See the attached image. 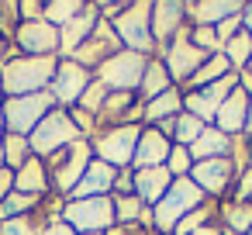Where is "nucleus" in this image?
Here are the masks:
<instances>
[{
    "label": "nucleus",
    "mask_w": 252,
    "mask_h": 235,
    "mask_svg": "<svg viewBox=\"0 0 252 235\" xmlns=\"http://www.w3.org/2000/svg\"><path fill=\"white\" fill-rule=\"evenodd\" d=\"M59 56H18V49H7V59L0 63V94L4 97H28L49 90L56 76Z\"/></svg>",
    "instance_id": "nucleus-1"
},
{
    "label": "nucleus",
    "mask_w": 252,
    "mask_h": 235,
    "mask_svg": "<svg viewBox=\"0 0 252 235\" xmlns=\"http://www.w3.org/2000/svg\"><path fill=\"white\" fill-rule=\"evenodd\" d=\"M204 201H207V197L200 194V187H197L190 176H180V180L169 183L166 197L149 211V228H152L156 235H173V228H176L190 211H197Z\"/></svg>",
    "instance_id": "nucleus-2"
},
{
    "label": "nucleus",
    "mask_w": 252,
    "mask_h": 235,
    "mask_svg": "<svg viewBox=\"0 0 252 235\" xmlns=\"http://www.w3.org/2000/svg\"><path fill=\"white\" fill-rule=\"evenodd\" d=\"M94 163V149H90V138H80L66 149H59L56 156L45 159V169H49V183H52V194L59 197H69L73 187L80 183V176L87 173V166Z\"/></svg>",
    "instance_id": "nucleus-3"
},
{
    "label": "nucleus",
    "mask_w": 252,
    "mask_h": 235,
    "mask_svg": "<svg viewBox=\"0 0 252 235\" xmlns=\"http://www.w3.org/2000/svg\"><path fill=\"white\" fill-rule=\"evenodd\" d=\"M121 49L156 56V38H152V0H131L121 18L111 21Z\"/></svg>",
    "instance_id": "nucleus-4"
},
{
    "label": "nucleus",
    "mask_w": 252,
    "mask_h": 235,
    "mask_svg": "<svg viewBox=\"0 0 252 235\" xmlns=\"http://www.w3.org/2000/svg\"><path fill=\"white\" fill-rule=\"evenodd\" d=\"M142 128H145V125H111V128H97V135L90 138L94 159H100V163H107V166H114V169L131 166Z\"/></svg>",
    "instance_id": "nucleus-5"
},
{
    "label": "nucleus",
    "mask_w": 252,
    "mask_h": 235,
    "mask_svg": "<svg viewBox=\"0 0 252 235\" xmlns=\"http://www.w3.org/2000/svg\"><path fill=\"white\" fill-rule=\"evenodd\" d=\"M80 138H83L80 128L73 125L69 111H63V107H52V111L38 121V128L28 135L32 152H35L38 159H49V156H56L59 149H66V145H73V142H80Z\"/></svg>",
    "instance_id": "nucleus-6"
},
{
    "label": "nucleus",
    "mask_w": 252,
    "mask_h": 235,
    "mask_svg": "<svg viewBox=\"0 0 252 235\" xmlns=\"http://www.w3.org/2000/svg\"><path fill=\"white\" fill-rule=\"evenodd\" d=\"M63 221L76 235H104L114 228V197H87V201H66Z\"/></svg>",
    "instance_id": "nucleus-7"
},
{
    "label": "nucleus",
    "mask_w": 252,
    "mask_h": 235,
    "mask_svg": "<svg viewBox=\"0 0 252 235\" xmlns=\"http://www.w3.org/2000/svg\"><path fill=\"white\" fill-rule=\"evenodd\" d=\"M187 32H190V25H187V28H183V32H180L169 45L156 49V56L166 63V73H169L173 87H180V90L190 83V76H193V73L204 66V59H207V56H204V52L190 42V35H187Z\"/></svg>",
    "instance_id": "nucleus-8"
},
{
    "label": "nucleus",
    "mask_w": 252,
    "mask_h": 235,
    "mask_svg": "<svg viewBox=\"0 0 252 235\" xmlns=\"http://www.w3.org/2000/svg\"><path fill=\"white\" fill-rule=\"evenodd\" d=\"M149 59H152V56H142V52H128V49H121V52H114V56H111L94 76H97L107 90L135 94L138 83H142V73H145Z\"/></svg>",
    "instance_id": "nucleus-9"
},
{
    "label": "nucleus",
    "mask_w": 252,
    "mask_h": 235,
    "mask_svg": "<svg viewBox=\"0 0 252 235\" xmlns=\"http://www.w3.org/2000/svg\"><path fill=\"white\" fill-rule=\"evenodd\" d=\"M56 107L52 94L42 90V94H28V97H4V121H7V132L14 135H32L38 128V121Z\"/></svg>",
    "instance_id": "nucleus-10"
},
{
    "label": "nucleus",
    "mask_w": 252,
    "mask_h": 235,
    "mask_svg": "<svg viewBox=\"0 0 252 235\" xmlns=\"http://www.w3.org/2000/svg\"><path fill=\"white\" fill-rule=\"evenodd\" d=\"M190 180L200 187V194H204L207 201H218V204H221V201H231V190H235L238 173H235L231 159H228V156H221V159H204V163H193Z\"/></svg>",
    "instance_id": "nucleus-11"
},
{
    "label": "nucleus",
    "mask_w": 252,
    "mask_h": 235,
    "mask_svg": "<svg viewBox=\"0 0 252 235\" xmlns=\"http://www.w3.org/2000/svg\"><path fill=\"white\" fill-rule=\"evenodd\" d=\"M90 83H94V73H90V69H83V66L73 63V59H59L56 76H52V83H49V94H52L56 107L69 111V107L80 104V97H83V90H87Z\"/></svg>",
    "instance_id": "nucleus-12"
},
{
    "label": "nucleus",
    "mask_w": 252,
    "mask_h": 235,
    "mask_svg": "<svg viewBox=\"0 0 252 235\" xmlns=\"http://www.w3.org/2000/svg\"><path fill=\"white\" fill-rule=\"evenodd\" d=\"M235 87H238V73H231V76H224V80H218L211 87H200V90H183V111L200 118L204 125H214L218 107L228 101V94Z\"/></svg>",
    "instance_id": "nucleus-13"
},
{
    "label": "nucleus",
    "mask_w": 252,
    "mask_h": 235,
    "mask_svg": "<svg viewBox=\"0 0 252 235\" xmlns=\"http://www.w3.org/2000/svg\"><path fill=\"white\" fill-rule=\"evenodd\" d=\"M11 45L18 56H59V28L49 21H18Z\"/></svg>",
    "instance_id": "nucleus-14"
},
{
    "label": "nucleus",
    "mask_w": 252,
    "mask_h": 235,
    "mask_svg": "<svg viewBox=\"0 0 252 235\" xmlns=\"http://www.w3.org/2000/svg\"><path fill=\"white\" fill-rule=\"evenodd\" d=\"M114 52H121V42H118V35H114V28H111V21H100L97 25V32L69 56L73 63H80L83 69H90V73H97Z\"/></svg>",
    "instance_id": "nucleus-15"
},
{
    "label": "nucleus",
    "mask_w": 252,
    "mask_h": 235,
    "mask_svg": "<svg viewBox=\"0 0 252 235\" xmlns=\"http://www.w3.org/2000/svg\"><path fill=\"white\" fill-rule=\"evenodd\" d=\"M187 28V4L183 0H152V38L156 49L169 45Z\"/></svg>",
    "instance_id": "nucleus-16"
},
{
    "label": "nucleus",
    "mask_w": 252,
    "mask_h": 235,
    "mask_svg": "<svg viewBox=\"0 0 252 235\" xmlns=\"http://www.w3.org/2000/svg\"><path fill=\"white\" fill-rule=\"evenodd\" d=\"M242 0H187V25L190 28H218L224 18L242 14Z\"/></svg>",
    "instance_id": "nucleus-17"
},
{
    "label": "nucleus",
    "mask_w": 252,
    "mask_h": 235,
    "mask_svg": "<svg viewBox=\"0 0 252 235\" xmlns=\"http://www.w3.org/2000/svg\"><path fill=\"white\" fill-rule=\"evenodd\" d=\"M97 25H100L97 4H87L83 14H76L69 25H63V28H59V59H69V56L97 32Z\"/></svg>",
    "instance_id": "nucleus-18"
},
{
    "label": "nucleus",
    "mask_w": 252,
    "mask_h": 235,
    "mask_svg": "<svg viewBox=\"0 0 252 235\" xmlns=\"http://www.w3.org/2000/svg\"><path fill=\"white\" fill-rule=\"evenodd\" d=\"M173 152V142L159 132V128H142L138 135V145H135V159H131V169H152V166H166Z\"/></svg>",
    "instance_id": "nucleus-19"
},
{
    "label": "nucleus",
    "mask_w": 252,
    "mask_h": 235,
    "mask_svg": "<svg viewBox=\"0 0 252 235\" xmlns=\"http://www.w3.org/2000/svg\"><path fill=\"white\" fill-rule=\"evenodd\" d=\"M114 176H118V169H114V166H107V163L94 159V163L87 166V173L80 176V183L73 187V194H69L66 201H87V197H111V190H114Z\"/></svg>",
    "instance_id": "nucleus-20"
},
{
    "label": "nucleus",
    "mask_w": 252,
    "mask_h": 235,
    "mask_svg": "<svg viewBox=\"0 0 252 235\" xmlns=\"http://www.w3.org/2000/svg\"><path fill=\"white\" fill-rule=\"evenodd\" d=\"M245 118H249V97L235 87V90L228 94V101L218 107V114H214V128L224 132L228 138H238V135L245 132Z\"/></svg>",
    "instance_id": "nucleus-21"
},
{
    "label": "nucleus",
    "mask_w": 252,
    "mask_h": 235,
    "mask_svg": "<svg viewBox=\"0 0 252 235\" xmlns=\"http://www.w3.org/2000/svg\"><path fill=\"white\" fill-rule=\"evenodd\" d=\"M169 183H173V176H169V169L166 166H152V169H135V197L152 211L162 197H166V190H169Z\"/></svg>",
    "instance_id": "nucleus-22"
},
{
    "label": "nucleus",
    "mask_w": 252,
    "mask_h": 235,
    "mask_svg": "<svg viewBox=\"0 0 252 235\" xmlns=\"http://www.w3.org/2000/svg\"><path fill=\"white\" fill-rule=\"evenodd\" d=\"M14 190L18 194H32V197H49L52 194V183H49L45 159L32 156L21 169H14Z\"/></svg>",
    "instance_id": "nucleus-23"
},
{
    "label": "nucleus",
    "mask_w": 252,
    "mask_h": 235,
    "mask_svg": "<svg viewBox=\"0 0 252 235\" xmlns=\"http://www.w3.org/2000/svg\"><path fill=\"white\" fill-rule=\"evenodd\" d=\"M221 156H231V138L224 132H218L214 125H204V132L190 145V159L204 163V159H221Z\"/></svg>",
    "instance_id": "nucleus-24"
},
{
    "label": "nucleus",
    "mask_w": 252,
    "mask_h": 235,
    "mask_svg": "<svg viewBox=\"0 0 252 235\" xmlns=\"http://www.w3.org/2000/svg\"><path fill=\"white\" fill-rule=\"evenodd\" d=\"M142 107H145L142 125L156 128V125H162V121H169V118H176V114L183 111V90H180V87H169L166 94H159L156 101H149V104H142Z\"/></svg>",
    "instance_id": "nucleus-25"
},
{
    "label": "nucleus",
    "mask_w": 252,
    "mask_h": 235,
    "mask_svg": "<svg viewBox=\"0 0 252 235\" xmlns=\"http://www.w3.org/2000/svg\"><path fill=\"white\" fill-rule=\"evenodd\" d=\"M173 87V80H169V73H166V63L159 59V56H152L149 59V66H145V73H142V83H138V101L142 104H149V101H156L159 94H166Z\"/></svg>",
    "instance_id": "nucleus-26"
},
{
    "label": "nucleus",
    "mask_w": 252,
    "mask_h": 235,
    "mask_svg": "<svg viewBox=\"0 0 252 235\" xmlns=\"http://www.w3.org/2000/svg\"><path fill=\"white\" fill-rule=\"evenodd\" d=\"M218 225L235 232V235H249V228H252V201H221Z\"/></svg>",
    "instance_id": "nucleus-27"
},
{
    "label": "nucleus",
    "mask_w": 252,
    "mask_h": 235,
    "mask_svg": "<svg viewBox=\"0 0 252 235\" xmlns=\"http://www.w3.org/2000/svg\"><path fill=\"white\" fill-rule=\"evenodd\" d=\"M235 69H231V63L224 59V52H218V56H207L204 59V66L190 76V83L183 87V90H200V87H211V83H218V80H224V76H231Z\"/></svg>",
    "instance_id": "nucleus-28"
},
{
    "label": "nucleus",
    "mask_w": 252,
    "mask_h": 235,
    "mask_svg": "<svg viewBox=\"0 0 252 235\" xmlns=\"http://www.w3.org/2000/svg\"><path fill=\"white\" fill-rule=\"evenodd\" d=\"M114 225H149V207L135 194L114 197Z\"/></svg>",
    "instance_id": "nucleus-29"
},
{
    "label": "nucleus",
    "mask_w": 252,
    "mask_h": 235,
    "mask_svg": "<svg viewBox=\"0 0 252 235\" xmlns=\"http://www.w3.org/2000/svg\"><path fill=\"white\" fill-rule=\"evenodd\" d=\"M32 156H35V152H32L28 135H14V132L4 135V166H7V169H21Z\"/></svg>",
    "instance_id": "nucleus-30"
},
{
    "label": "nucleus",
    "mask_w": 252,
    "mask_h": 235,
    "mask_svg": "<svg viewBox=\"0 0 252 235\" xmlns=\"http://www.w3.org/2000/svg\"><path fill=\"white\" fill-rule=\"evenodd\" d=\"M45 197H32V194H7L4 201H0V221H11V218H25V214H32L38 204H42Z\"/></svg>",
    "instance_id": "nucleus-31"
},
{
    "label": "nucleus",
    "mask_w": 252,
    "mask_h": 235,
    "mask_svg": "<svg viewBox=\"0 0 252 235\" xmlns=\"http://www.w3.org/2000/svg\"><path fill=\"white\" fill-rule=\"evenodd\" d=\"M83 0H45V21L52 25V28H63V25H69L76 14H83Z\"/></svg>",
    "instance_id": "nucleus-32"
},
{
    "label": "nucleus",
    "mask_w": 252,
    "mask_h": 235,
    "mask_svg": "<svg viewBox=\"0 0 252 235\" xmlns=\"http://www.w3.org/2000/svg\"><path fill=\"white\" fill-rule=\"evenodd\" d=\"M221 52H224V59L231 63V69L242 73V69L249 66V59H252V38H249V32H238Z\"/></svg>",
    "instance_id": "nucleus-33"
},
{
    "label": "nucleus",
    "mask_w": 252,
    "mask_h": 235,
    "mask_svg": "<svg viewBox=\"0 0 252 235\" xmlns=\"http://www.w3.org/2000/svg\"><path fill=\"white\" fill-rule=\"evenodd\" d=\"M107 94H111V90H107V87H104V83L94 76V83L83 90V97H80V104H76V107L97 118V114H100V107H104V101H107Z\"/></svg>",
    "instance_id": "nucleus-34"
},
{
    "label": "nucleus",
    "mask_w": 252,
    "mask_h": 235,
    "mask_svg": "<svg viewBox=\"0 0 252 235\" xmlns=\"http://www.w3.org/2000/svg\"><path fill=\"white\" fill-rule=\"evenodd\" d=\"M166 169H169V176H173V180H180V176H190V169H193L190 149H183V145H173V152H169V159H166Z\"/></svg>",
    "instance_id": "nucleus-35"
},
{
    "label": "nucleus",
    "mask_w": 252,
    "mask_h": 235,
    "mask_svg": "<svg viewBox=\"0 0 252 235\" xmlns=\"http://www.w3.org/2000/svg\"><path fill=\"white\" fill-rule=\"evenodd\" d=\"M187 35H190V42H193L204 56H218V52H221V42H218V32H214V28H190Z\"/></svg>",
    "instance_id": "nucleus-36"
},
{
    "label": "nucleus",
    "mask_w": 252,
    "mask_h": 235,
    "mask_svg": "<svg viewBox=\"0 0 252 235\" xmlns=\"http://www.w3.org/2000/svg\"><path fill=\"white\" fill-rule=\"evenodd\" d=\"M18 21H45V0H18Z\"/></svg>",
    "instance_id": "nucleus-37"
},
{
    "label": "nucleus",
    "mask_w": 252,
    "mask_h": 235,
    "mask_svg": "<svg viewBox=\"0 0 252 235\" xmlns=\"http://www.w3.org/2000/svg\"><path fill=\"white\" fill-rule=\"evenodd\" d=\"M128 194H135V169H131V166H125V169H118V176H114V190H111V197H128Z\"/></svg>",
    "instance_id": "nucleus-38"
},
{
    "label": "nucleus",
    "mask_w": 252,
    "mask_h": 235,
    "mask_svg": "<svg viewBox=\"0 0 252 235\" xmlns=\"http://www.w3.org/2000/svg\"><path fill=\"white\" fill-rule=\"evenodd\" d=\"M214 32H218V42H221V49H224V45H228V42H231V38L242 32V14H231V18H224V21H221Z\"/></svg>",
    "instance_id": "nucleus-39"
},
{
    "label": "nucleus",
    "mask_w": 252,
    "mask_h": 235,
    "mask_svg": "<svg viewBox=\"0 0 252 235\" xmlns=\"http://www.w3.org/2000/svg\"><path fill=\"white\" fill-rule=\"evenodd\" d=\"M231 201H252V166L238 173L235 190H231Z\"/></svg>",
    "instance_id": "nucleus-40"
},
{
    "label": "nucleus",
    "mask_w": 252,
    "mask_h": 235,
    "mask_svg": "<svg viewBox=\"0 0 252 235\" xmlns=\"http://www.w3.org/2000/svg\"><path fill=\"white\" fill-rule=\"evenodd\" d=\"M104 235H152V228H149V225H114V228L104 232Z\"/></svg>",
    "instance_id": "nucleus-41"
},
{
    "label": "nucleus",
    "mask_w": 252,
    "mask_h": 235,
    "mask_svg": "<svg viewBox=\"0 0 252 235\" xmlns=\"http://www.w3.org/2000/svg\"><path fill=\"white\" fill-rule=\"evenodd\" d=\"M7 194H14V169L0 166V201H4Z\"/></svg>",
    "instance_id": "nucleus-42"
},
{
    "label": "nucleus",
    "mask_w": 252,
    "mask_h": 235,
    "mask_svg": "<svg viewBox=\"0 0 252 235\" xmlns=\"http://www.w3.org/2000/svg\"><path fill=\"white\" fill-rule=\"evenodd\" d=\"M42 235H76V232H73V228H69L66 221H56V225H49V228H45Z\"/></svg>",
    "instance_id": "nucleus-43"
},
{
    "label": "nucleus",
    "mask_w": 252,
    "mask_h": 235,
    "mask_svg": "<svg viewBox=\"0 0 252 235\" xmlns=\"http://www.w3.org/2000/svg\"><path fill=\"white\" fill-rule=\"evenodd\" d=\"M242 32H249V38H252V4L242 7Z\"/></svg>",
    "instance_id": "nucleus-44"
},
{
    "label": "nucleus",
    "mask_w": 252,
    "mask_h": 235,
    "mask_svg": "<svg viewBox=\"0 0 252 235\" xmlns=\"http://www.w3.org/2000/svg\"><path fill=\"white\" fill-rule=\"evenodd\" d=\"M193 235H221V225L214 221V225H204V228H197Z\"/></svg>",
    "instance_id": "nucleus-45"
},
{
    "label": "nucleus",
    "mask_w": 252,
    "mask_h": 235,
    "mask_svg": "<svg viewBox=\"0 0 252 235\" xmlns=\"http://www.w3.org/2000/svg\"><path fill=\"white\" fill-rule=\"evenodd\" d=\"M242 138L252 142V101H249V118H245V132H242Z\"/></svg>",
    "instance_id": "nucleus-46"
},
{
    "label": "nucleus",
    "mask_w": 252,
    "mask_h": 235,
    "mask_svg": "<svg viewBox=\"0 0 252 235\" xmlns=\"http://www.w3.org/2000/svg\"><path fill=\"white\" fill-rule=\"evenodd\" d=\"M7 49H11V42H7L4 35H0V63H4V59H7Z\"/></svg>",
    "instance_id": "nucleus-47"
},
{
    "label": "nucleus",
    "mask_w": 252,
    "mask_h": 235,
    "mask_svg": "<svg viewBox=\"0 0 252 235\" xmlns=\"http://www.w3.org/2000/svg\"><path fill=\"white\" fill-rule=\"evenodd\" d=\"M7 135V121H4V101H0V138Z\"/></svg>",
    "instance_id": "nucleus-48"
},
{
    "label": "nucleus",
    "mask_w": 252,
    "mask_h": 235,
    "mask_svg": "<svg viewBox=\"0 0 252 235\" xmlns=\"http://www.w3.org/2000/svg\"><path fill=\"white\" fill-rule=\"evenodd\" d=\"M0 166H4V138H0Z\"/></svg>",
    "instance_id": "nucleus-49"
},
{
    "label": "nucleus",
    "mask_w": 252,
    "mask_h": 235,
    "mask_svg": "<svg viewBox=\"0 0 252 235\" xmlns=\"http://www.w3.org/2000/svg\"><path fill=\"white\" fill-rule=\"evenodd\" d=\"M245 69H249V73H252V59H249V66H245Z\"/></svg>",
    "instance_id": "nucleus-50"
},
{
    "label": "nucleus",
    "mask_w": 252,
    "mask_h": 235,
    "mask_svg": "<svg viewBox=\"0 0 252 235\" xmlns=\"http://www.w3.org/2000/svg\"><path fill=\"white\" fill-rule=\"evenodd\" d=\"M0 101H4V94H0Z\"/></svg>",
    "instance_id": "nucleus-51"
},
{
    "label": "nucleus",
    "mask_w": 252,
    "mask_h": 235,
    "mask_svg": "<svg viewBox=\"0 0 252 235\" xmlns=\"http://www.w3.org/2000/svg\"><path fill=\"white\" fill-rule=\"evenodd\" d=\"M249 235H252V228H249Z\"/></svg>",
    "instance_id": "nucleus-52"
},
{
    "label": "nucleus",
    "mask_w": 252,
    "mask_h": 235,
    "mask_svg": "<svg viewBox=\"0 0 252 235\" xmlns=\"http://www.w3.org/2000/svg\"><path fill=\"white\" fill-rule=\"evenodd\" d=\"M152 235H156V232H152Z\"/></svg>",
    "instance_id": "nucleus-53"
}]
</instances>
